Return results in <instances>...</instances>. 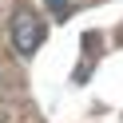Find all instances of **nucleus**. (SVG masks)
<instances>
[{
	"label": "nucleus",
	"instance_id": "nucleus-1",
	"mask_svg": "<svg viewBox=\"0 0 123 123\" xmlns=\"http://www.w3.org/2000/svg\"><path fill=\"white\" fill-rule=\"evenodd\" d=\"M40 44H44V24L32 12H16V16H12V48H16L20 56H32Z\"/></svg>",
	"mask_w": 123,
	"mask_h": 123
},
{
	"label": "nucleus",
	"instance_id": "nucleus-2",
	"mask_svg": "<svg viewBox=\"0 0 123 123\" xmlns=\"http://www.w3.org/2000/svg\"><path fill=\"white\" fill-rule=\"evenodd\" d=\"M48 4H52V8H60V12H64V0H48Z\"/></svg>",
	"mask_w": 123,
	"mask_h": 123
}]
</instances>
